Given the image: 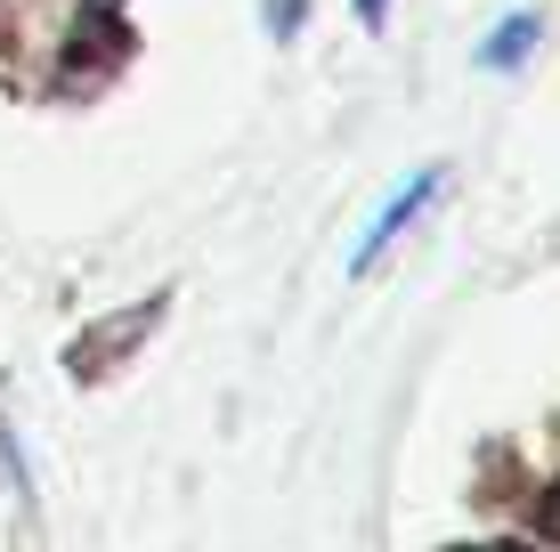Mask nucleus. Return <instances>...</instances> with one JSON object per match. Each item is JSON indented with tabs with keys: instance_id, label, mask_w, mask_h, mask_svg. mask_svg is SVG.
Returning <instances> with one entry per match:
<instances>
[{
	"instance_id": "1",
	"label": "nucleus",
	"mask_w": 560,
	"mask_h": 552,
	"mask_svg": "<svg viewBox=\"0 0 560 552\" xmlns=\"http://www.w3.org/2000/svg\"><path fill=\"white\" fill-rule=\"evenodd\" d=\"M439 187H447V171H415V179L398 187L390 203H382V212H374V227H365V236H358V252H350V277H374V260L390 252V244L407 236V227H415L422 212H431V203H439Z\"/></svg>"
},
{
	"instance_id": "2",
	"label": "nucleus",
	"mask_w": 560,
	"mask_h": 552,
	"mask_svg": "<svg viewBox=\"0 0 560 552\" xmlns=\"http://www.w3.org/2000/svg\"><path fill=\"white\" fill-rule=\"evenodd\" d=\"M536 42H545V16H536V9H512L495 33H479V66H488V73H520V66L536 57Z\"/></svg>"
},
{
	"instance_id": "3",
	"label": "nucleus",
	"mask_w": 560,
	"mask_h": 552,
	"mask_svg": "<svg viewBox=\"0 0 560 552\" xmlns=\"http://www.w3.org/2000/svg\"><path fill=\"white\" fill-rule=\"evenodd\" d=\"M293 25H301V0H268V33H277V42H293Z\"/></svg>"
},
{
	"instance_id": "4",
	"label": "nucleus",
	"mask_w": 560,
	"mask_h": 552,
	"mask_svg": "<svg viewBox=\"0 0 560 552\" xmlns=\"http://www.w3.org/2000/svg\"><path fill=\"white\" fill-rule=\"evenodd\" d=\"M350 9H358V25H365V33H374V25H382V16H390V0H350Z\"/></svg>"
},
{
	"instance_id": "5",
	"label": "nucleus",
	"mask_w": 560,
	"mask_h": 552,
	"mask_svg": "<svg viewBox=\"0 0 560 552\" xmlns=\"http://www.w3.org/2000/svg\"><path fill=\"white\" fill-rule=\"evenodd\" d=\"M479 552H520V544H479Z\"/></svg>"
}]
</instances>
